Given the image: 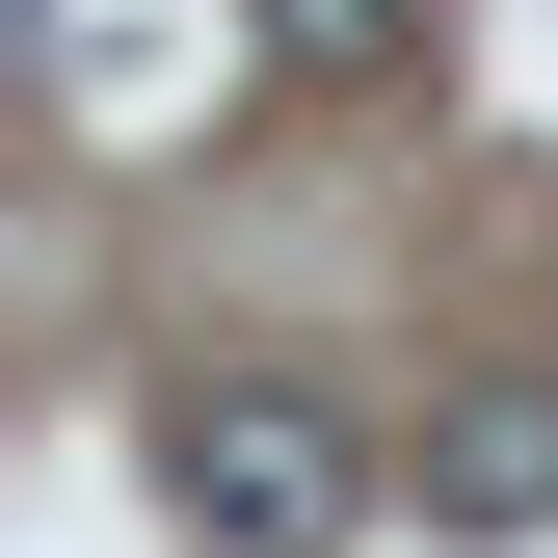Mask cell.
<instances>
[{"instance_id": "obj_1", "label": "cell", "mask_w": 558, "mask_h": 558, "mask_svg": "<svg viewBox=\"0 0 558 558\" xmlns=\"http://www.w3.org/2000/svg\"><path fill=\"white\" fill-rule=\"evenodd\" d=\"M373 426H345L319 373H186L160 399V506H186V558H345L373 532Z\"/></svg>"}, {"instance_id": "obj_2", "label": "cell", "mask_w": 558, "mask_h": 558, "mask_svg": "<svg viewBox=\"0 0 558 558\" xmlns=\"http://www.w3.org/2000/svg\"><path fill=\"white\" fill-rule=\"evenodd\" d=\"M399 478H426L452 532H558V373H452V399H426V452H399Z\"/></svg>"}, {"instance_id": "obj_3", "label": "cell", "mask_w": 558, "mask_h": 558, "mask_svg": "<svg viewBox=\"0 0 558 558\" xmlns=\"http://www.w3.org/2000/svg\"><path fill=\"white\" fill-rule=\"evenodd\" d=\"M266 53H293V81H399V53H426V0H240Z\"/></svg>"}]
</instances>
